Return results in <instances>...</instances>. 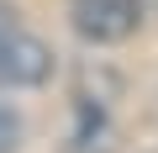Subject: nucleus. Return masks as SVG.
<instances>
[{
	"instance_id": "obj_1",
	"label": "nucleus",
	"mask_w": 158,
	"mask_h": 153,
	"mask_svg": "<svg viewBox=\"0 0 158 153\" xmlns=\"http://www.w3.org/2000/svg\"><path fill=\"white\" fill-rule=\"evenodd\" d=\"M69 21L85 42H121L142 21V0H69Z\"/></svg>"
},
{
	"instance_id": "obj_2",
	"label": "nucleus",
	"mask_w": 158,
	"mask_h": 153,
	"mask_svg": "<svg viewBox=\"0 0 158 153\" xmlns=\"http://www.w3.org/2000/svg\"><path fill=\"white\" fill-rule=\"evenodd\" d=\"M48 74H53L48 42H37L32 32H21V21L0 27V85H42Z\"/></svg>"
},
{
	"instance_id": "obj_3",
	"label": "nucleus",
	"mask_w": 158,
	"mask_h": 153,
	"mask_svg": "<svg viewBox=\"0 0 158 153\" xmlns=\"http://www.w3.org/2000/svg\"><path fill=\"white\" fill-rule=\"evenodd\" d=\"M16 148H21V121L0 106V153H16Z\"/></svg>"
}]
</instances>
